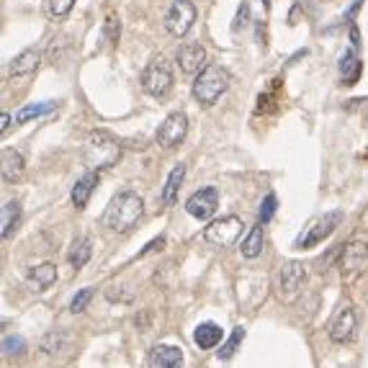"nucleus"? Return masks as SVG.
I'll list each match as a JSON object with an SVG mask.
<instances>
[{
    "label": "nucleus",
    "mask_w": 368,
    "mask_h": 368,
    "mask_svg": "<svg viewBox=\"0 0 368 368\" xmlns=\"http://www.w3.org/2000/svg\"><path fill=\"white\" fill-rule=\"evenodd\" d=\"M142 214H144V204L142 198H139V193H134V191H121L108 204L106 214H103V227L111 229V232H129V229L137 227Z\"/></svg>",
    "instance_id": "obj_1"
},
{
    "label": "nucleus",
    "mask_w": 368,
    "mask_h": 368,
    "mask_svg": "<svg viewBox=\"0 0 368 368\" xmlns=\"http://www.w3.org/2000/svg\"><path fill=\"white\" fill-rule=\"evenodd\" d=\"M121 147L108 132H93L85 142L82 150V160L88 165V170H106L111 165H116Z\"/></svg>",
    "instance_id": "obj_2"
},
{
    "label": "nucleus",
    "mask_w": 368,
    "mask_h": 368,
    "mask_svg": "<svg viewBox=\"0 0 368 368\" xmlns=\"http://www.w3.org/2000/svg\"><path fill=\"white\" fill-rule=\"evenodd\" d=\"M229 88V72L222 64H207L193 82V98L201 106H214Z\"/></svg>",
    "instance_id": "obj_3"
},
{
    "label": "nucleus",
    "mask_w": 368,
    "mask_h": 368,
    "mask_svg": "<svg viewBox=\"0 0 368 368\" xmlns=\"http://www.w3.org/2000/svg\"><path fill=\"white\" fill-rule=\"evenodd\" d=\"M142 90L152 98H165L173 90V70L165 57H155L142 72Z\"/></svg>",
    "instance_id": "obj_4"
},
{
    "label": "nucleus",
    "mask_w": 368,
    "mask_h": 368,
    "mask_svg": "<svg viewBox=\"0 0 368 368\" xmlns=\"http://www.w3.org/2000/svg\"><path fill=\"white\" fill-rule=\"evenodd\" d=\"M243 219L240 216H222V219H214L211 225L204 229V240H207L211 247H232L240 234H243Z\"/></svg>",
    "instance_id": "obj_5"
},
{
    "label": "nucleus",
    "mask_w": 368,
    "mask_h": 368,
    "mask_svg": "<svg viewBox=\"0 0 368 368\" xmlns=\"http://www.w3.org/2000/svg\"><path fill=\"white\" fill-rule=\"evenodd\" d=\"M193 21H196V6L191 0H173L170 10L165 16V28L175 39H180L193 28Z\"/></svg>",
    "instance_id": "obj_6"
},
{
    "label": "nucleus",
    "mask_w": 368,
    "mask_h": 368,
    "mask_svg": "<svg viewBox=\"0 0 368 368\" xmlns=\"http://www.w3.org/2000/svg\"><path fill=\"white\" fill-rule=\"evenodd\" d=\"M306 281V270L301 263H286L281 265L279 270V279H276V288H279V297L283 301H294L297 294L301 291Z\"/></svg>",
    "instance_id": "obj_7"
},
{
    "label": "nucleus",
    "mask_w": 368,
    "mask_h": 368,
    "mask_svg": "<svg viewBox=\"0 0 368 368\" xmlns=\"http://www.w3.org/2000/svg\"><path fill=\"white\" fill-rule=\"evenodd\" d=\"M368 268V245L360 240H353L342 247V258H340V270L342 279L353 281L356 276H360Z\"/></svg>",
    "instance_id": "obj_8"
},
{
    "label": "nucleus",
    "mask_w": 368,
    "mask_h": 368,
    "mask_svg": "<svg viewBox=\"0 0 368 368\" xmlns=\"http://www.w3.org/2000/svg\"><path fill=\"white\" fill-rule=\"evenodd\" d=\"M186 134H189V116L183 111H173L157 129V144L173 150L186 139Z\"/></svg>",
    "instance_id": "obj_9"
},
{
    "label": "nucleus",
    "mask_w": 368,
    "mask_h": 368,
    "mask_svg": "<svg viewBox=\"0 0 368 368\" xmlns=\"http://www.w3.org/2000/svg\"><path fill=\"white\" fill-rule=\"evenodd\" d=\"M342 222V211H330V214H324L322 219H317V225L309 229L306 234H301L297 240V247L299 250H309V247H315V245L324 243L330 234L338 229V225Z\"/></svg>",
    "instance_id": "obj_10"
},
{
    "label": "nucleus",
    "mask_w": 368,
    "mask_h": 368,
    "mask_svg": "<svg viewBox=\"0 0 368 368\" xmlns=\"http://www.w3.org/2000/svg\"><path fill=\"white\" fill-rule=\"evenodd\" d=\"M356 324H358V319H356V312H353L351 304H345L338 309V315L333 317V322H330V330H327V335H330V340L338 342V345H345V342L353 340V335H356Z\"/></svg>",
    "instance_id": "obj_11"
},
{
    "label": "nucleus",
    "mask_w": 368,
    "mask_h": 368,
    "mask_svg": "<svg viewBox=\"0 0 368 368\" xmlns=\"http://www.w3.org/2000/svg\"><path fill=\"white\" fill-rule=\"evenodd\" d=\"M216 207H219V191L211 189V186H209V189L196 191V193L186 201V211H189L191 216L201 219V222L211 219L214 211H216Z\"/></svg>",
    "instance_id": "obj_12"
},
{
    "label": "nucleus",
    "mask_w": 368,
    "mask_h": 368,
    "mask_svg": "<svg viewBox=\"0 0 368 368\" xmlns=\"http://www.w3.org/2000/svg\"><path fill=\"white\" fill-rule=\"evenodd\" d=\"M175 60H178L180 72L193 75V72H201L207 67V49L198 42H183L178 46V52H175Z\"/></svg>",
    "instance_id": "obj_13"
},
{
    "label": "nucleus",
    "mask_w": 368,
    "mask_h": 368,
    "mask_svg": "<svg viewBox=\"0 0 368 368\" xmlns=\"http://www.w3.org/2000/svg\"><path fill=\"white\" fill-rule=\"evenodd\" d=\"M24 170H26L24 155L18 152V150L6 147L3 155H0V173H3V180H6V183H16V180H21Z\"/></svg>",
    "instance_id": "obj_14"
},
{
    "label": "nucleus",
    "mask_w": 368,
    "mask_h": 368,
    "mask_svg": "<svg viewBox=\"0 0 368 368\" xmlns=\"http://www.w3.org/2000/svg\"><path fill=\"white\" fill-rule=\"evenodd\" d=\"M180 363H183V353L175 345H155L147 356L150 368H180Z\"/></svg>",
    "instance_id": "obj_15"
},
{
    "label": "nucleus",
    "mask_w": 368,
    "mask_h": 368,
    "mask_svg": "<svg viewBox=\"0 0 368 368\" xmlns=\"http://www.w3.org/2000/svg\"><path fill=\"white\" fill-rule=\"evenodd\" d=\"M39 62H42V52H39V49H24L21 54L13 57V62H10V75H13V78L31 75V72L39 67Z\"/></svg>",
    "instance_id": "obj_16"
},
{
    "label": "nucleus",
    "mask_w": 368,
    "mask_h": 368,
    "mask_svg": "<svg viewBox=\"0 0 368 368\" xmlns=\"http://www.w3.org/2000/svg\"><path fill=\"white\" fill-rule=\"evenodd\" d=\"M222 338H225V333H222V327L214 322H201L196 327V333H193V340H196V345L201 351L216 348V345L222 342Z\"/></svg>",
    "instance_id": "obj_17"
},
{
    "label": "nucleus",
    "mask_w": 368,
    "mask_h": 368,
    "mask_svg": "<svg viewBox=\"0 0 368 368\" xmlns=\"http://www.w3.org/2000/svg\"><path fill=\"white\" fill-rule=\"evenodd\" d=\"M54 281H57V265L52 263H44V265H36L31 273H28V288L31 291H46V288L52 286Z\"/></svg>",
    "instance_id": "obj_18"
},
{
    "label": "nucleus",
    "mask_w": 368,
    "mask_h": 368,
    "mask_svg": "<svg viewBox=\"0 0 368 368\" xmlns=\"http://www.w3.org/2000/svg\"><path fill=\"white\" fill-rule=\"evenodd\" d=\"M186 178V165L180 162L170 170L168 180H165V189H162V207H173L175 201H178V191H180V183Z\"/></svg>",
    "instance_id": "obj_19"
},
{
    "label": "nucleus",
    "mask_w": 368,
    "mask_h": 368,
    "mask_svg": "<svg viewBox=\"0 0 368 368\" xmlns=\"http://www.w3.org/2000/svg\"><path fill=\"white\" fill-rule=\"evenodd\" d=\"M96 183H98L96 170H88L78 183H75V189H72V204H75V209H85L90 193H93V189H96Z\"/></svg>",
    "instance_id": "obj_20"
},
{
    "label": "nucleus",
    "mask_w": 368,
    "mask_h": 368,
    "mask_svg": "<svg viewBox=\"0 0 368 368\" xmlns=\"http://www.w3.org/2000/svg\"><path fill=\"white\" fill-rule=\"evenodd\" d=\"M90 255H93V245H90L88 237H78L75 243L70 245V252H67V261H70L72 268L80 270L82 265H88Z\"/></svg>",
    "instance_id": "obj_21"
},
{
    "label": "nucleus",
    "mask_w": 368,
    "mask_h": 368,
    "mask_svg": "<svg viewBox=\"0 0 368 368\" xmlns=\"http://www.w3.org/2000/svg\"><path fill=\"white\" fill-rule=\"evenodd\" d=\"M263 245H265V232H263V225L258 222V225L250 229V234L245 237V243L240 250H243V255L247 258V261H255V258L263 252Z\"/></svg>",
    "instance_id": "obj_22"
},
{
    "label": "nucleus",
    "mask_w": 368,
    "mask_h": 368,
    "mask_svg": "<svg viewBox=\"0 0 368 368\" xmlns=\"http://www.w3.org/2000/svg\"><path fill=\"white\" fill-rule=\"evenodd\" d=\"M18 222H21V204H18V201H6V204H3V214H0L3 237H10V232L16 229Z\"/></svg>",
    "instance_id": "obj_23"
},
{
    "label": "nucleus",
    "mask_w": 368,
    "mask_h": 368,
    "mask_svg": "<svg viewBox=\"0 0 368 368\" xmlns=\"http://www.w3.org/2000/svg\"><path fill=\"white\" fill-rule=\"evenodd\" d=\"M54 106H57V103H36V106H24L16 114V124H26V121H31V119L46 116V114H52L54 111Z\"/></svg>",
    "instance_id": "obj_24"
},
{
    "label": "nucleus",
    "mask_w": 368,
    "mask_h": 368,
    "mask_svg": "<svg viewBox=\"0 0 368 368\" xmlns=\"http://www.w3.org/2000/svg\"><path fill=\"white\" fill-rule=\"evenodd\" d=\"M340 70H342V82L345 85H356V80H358L360 75V62L356 60V54H345L340 62Z\"/></svg>",
    "instance_id": "obj_25"
},
{
    "label": "nucleus",
    "mask_w": 368,
    "mask_h": 368,
    "mask_svg": "<svg viewBox=\"0 0 368 368\" xmlns=\"http://www.w3.org/2000/svg\"><path fill=\"white\" fill-rule=\"evenodd\" d=\"M243 340H245V330H243V327H237V330H234V333L229 335V340H227L225 345H222V351H219V358H222V360L232 358Z\"/></svg>",
    "instance_id": "obj_26"
},
{
    "label": "nucleus",
    "mask_w": 368,
    "mask_h": 368,
    "mask_svg": "<svg viewBox=\"0 0 368 368\" xmlns=\"http://www.w3.org/2000/svg\"><path fill=\"white\" fill-rule=\"evenodd\" d=\"M67 46H70L67 36H54L52 44H49V49H46V57H49V62H62V57H64V52H67Z\"/></svg>",
    "instance_id": "obj_27"
},
{
    "label": "nucleus",
    "mask_w": 368,
    "mask_h": 368,
    "mask_svg": "<svg viewBox=\"0 0 368 368\" xmlns=\"http://www.w3.org/2000/svg\"><path fill=\"white\" fill-rule=\"evenodd\" d=\"M75 0H49L46 8H49V16L52 18H64L72 10Z\"/></svg>",
    "instance_id": "obj_28"
},
{
    "label": "nucleus",
    "mask_w": 368,
    "mask_h": 368,
    "mask_svg": "<svg viewBox=\"0 0 368 368\" xmlns=\"http://www.w3.org/2000/svg\"><path fill=\"white\" fill-rule=\"evenodd\" d=\"M90 299H93V288H82L80 294H78V297L70 301V312H75V315H78V312H82V309L88 306Z\"/></svg>",
    "instance_id": "obj_29"
},
{
    "label": "nucleus",
    "mask_w": 368,
    "mask_h": 368,
    "mask_svg": "<svg viewBox=\"0 0 368 368\" xmlns=\"http://www.w3.org/2000/svg\"><path fill=\"white\" fill-rule=\"evenodd\" d=\"M26 348V342H24V338H13V335H8L6 340H3V351H6V356H13V353H21Z\"/></svg>",
    "instance_id": "obj_30"
},
{
    "label": "nucleus",
    "mask_w": 368,
    "mask_h": 368,
    "mask_svg": "<svg viewBox=\"0 0 368 368\" xmlns=\"http://www.w3.org/2000/svg\"><path fill=\"white\" fill-rule=\"evenodd\" d=\"M273 211H276V196H273V193H268V196H265V201H263V207H261V219H258V222H261V225H265L270 216H273Z\"/></svg>",
    "instance_id": "obj_31"
},
{
    "label": "nucleus",
    "mask_w": 368,
    "mask_h": 368,
    "mask_svg": "<svg viewBox=\"0 0 368 368\" xmlns=\"http://www.w3.org/2000/svg\"><path fill=\"white\" fill-rule=\"evenodd\" d=\"M106 31H108V36H111V42L116 44V42H119V31H121V26H119L116 16H108V21H106Z\"/></svg>",
    "instance_id": "obj_32"
},
{
    "label": "nucleus",
    "mask_w": 368,
    "mask_h": 368,
    "mask_svg": "<svg viewBox=\"0 0 368 368\" xmlns=\"http://www.w3.org/2000/svg\"><path fill=\"white\" fill-rule=\"evenodd\" d=\"M247 16H250V8H247V3H243L240 6V10H237V21H234V28H240L247 24Z\"/></svg>",
    "instance_id": "obj_33"
},
{
    "label": "nucleus",
    "mask_w": 368,
    "mask_h": 368,
    "mask_svg": "<svg viewBox=\"0 0 368 368\" xmlns=\"http://www.w3.org/2000/svg\"><path fill=\"white\" fill-rule=\"evenodd\" d=\"M351 44H353V49H358V46H360V34H358V26H351Z\"/></svg>",
    "instance_id": "obj_34"
},
{
    "label": "nucleus",
    "mask_w": 368,
    "mask_h": 368,
    "mask_svg": "<svg viewBox=\"0 0 368 368\" xmlns=\"http://www.w3.org/2000/svg\"><path fill=\"white\" fill-rule=\"evenodd\" d=\"M8 126H10V114H0V132H8Z\"/></svg>",
    "instance_id": "obj_35"
},
{
    "label": "nucleus",
    "mask_w": 368,
    "mask_h": 368,
    "mask_svg": "<svg viewBox=\"0 0 368 368\" xmlns=\"http://www.w3.org/2000/svg\"><path fill=\"white\" fill-rule=\"evenodd\" d=\"M162 243H165V240H162V237H157V240H152V243L147 245V250H144L142 255H147V252H152V250H157V247H162Z\"/></svg>",
    "instance_id": "obj_36"
},
{
    "label": "nucleus",
    "mask_w": 368,
    "mask_h": 368,
    "mask_svg": "<svg viewBox=\"0 0 368 368\" xmlns=\"http://www.w3.org/2000/svg\"><path fill=\"white\" fill-rule=\"evenodd\" d=\"M358 8H360V0H356V3H353V6H351V10H348V13H345V18H348V21H351V18L356 16V10H358Z\"/></svg>",
    "instance_id": "obj_37"
},
{
    "label": "nucleus",
    "mask_w": 368,
    "mask_h": 368,
    "mask_svg": "<svg viewBox=\"0 0 368 368\" xmlns=\"http://www.w3.org/2000/svg\"><path fill=\"white\" fill-rule=\"evenodd\" d=\"M263 6H265V8H270V0H263Z\"/></svg>",
    "instance_id": "obj_38"
}]
</instances>
